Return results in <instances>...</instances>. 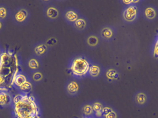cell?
<instances>
[{"mask_svg": "<svg viewBox=\"0 0 158 118\" xmlns=\"http://www.w3.org/2000/svg\"><path fill=\"white\" fill-rule=\"evenodd\" d=\"M1 54V48H0V54Z\"/></svg>", "mask_w": 158, "mask_h": 118, "instance_id": "cell-33", "label": "cell"}, {"mask_svg": "<svg viewBox=\"0 0 158 118\" xmlns=\"http://www.w3.org/2000/svg\"><path fill=\"white\" fill-rule=\"evenodd\" d=\"M93 110L94 112V117L103 118V109L105 105L98 100L92 102Z\"/></svg>", "mask_w": 158, "mask_h": 118, "instance_id": "cell-19", "label": "cell"}, {"mask_svg": "<svg viewBox=\"0 0 158 118\" xmlns=\"http://www.w3.org/2000/svg\"><path fill=\"white\" fill-rule=\"evenodd\" d=\"M118 34V31L114 26L109 24L103 25L100 27L99 35L102 42L110 43L114 40Z\"/></svg>", "mask_w": 158, "mask_h": 118, "instance_id": "cell-6", "label": "cell"}, {"mask_svg": "<svg viewBox=\"0 0 158 118\" xmlns=\"http://www.w3.org/2000/svg\"><path fill=\"white\" fill-rule=\"evenodd\" d=\"M150 95L145 90L136 91L133 96V102L135 106L138 108H143L146 107L150 101Z\"/></svg>", "mask_w": 158, "mask_h": 118, "instance_id": "cell-7", "label": "cell"}, {"mask_svg": "<svg viewBox=\"0 0 158 118\" xmlns=\"http://www.w3.org/2000/svg\"><path fill=\"white\" fill-rule=\"evenodd\" d=\"M103 118H117L120 117L119 112L112 107L106 106L103 109Z\"/></svg>", "mask_w": 158, "mask_h": 118, "instance_id": "cell-20", "label": "cell"}, {"mask_svg": "<svg viewBox=\"0 0 158 118\" xmlns=\"http://www.w3.org/2000/svg\"><path fill=\"white\" fill-rule=\"evenodd\" d=\"M103 75L105 80L110 83H117L121 79L120 71L113 67H108L104 69Z\"/></svg>", "mask_w": 158, "mask_h": 118, "instance_id": "cell-9", "label": "cell"}, {"mask_svg": "<svg viewBox=\"0 0 158 118\" xmlns=\"http://www.w3.org/2000/svg\"><path fill=\"white\" fill-rule=\"evenodd\" d=\"M88 18L84 15L82 14L80 18L73 24L72 27L73 29L78 33L85 32L89 26Z\"/></svg>", "mask_w": 158, "mask_h": 118, "instance_id": "cell-14", "label": "cell"}, {"mask_svg": "<svg viewBox=\"0 0 158 118\" xmlns=\"http://www.w3.org/2000/svg\"><path fill=\"white\" fill-rule=\"evenodd\" d=\"M139 0H120L122 3L125 6L130 5L133 4H136Z\"/></svg>", "mask_w": 158, "mask_h": 118, "instance_id": "cell-27", "label": "cell"}, {"mask_svg": "<svg viewBox=\"0 0 158 118\" xmlns=\"http://www.w3.org/2000/svg\"><path fill=\"white\" fill-rule=\"evenodd\" d=\"M55 1L57 2H66L67 0H55Z\"/></svg>", "mask_w": 158, "mask_h": 118, "instance_id": "cell-32", "label": "cell"}, {"mask_svg": "<svg viewBox=\"0 0 158 118\" xmlns=\"http://www.w3.org/2000/svg\"><path fill=\"white\" fill-rule=\"evenodd\" d=\"M24 96L25 95H18L16 96L13 100L14 104H16L19 103L20 101H22V99L24 98Z\"/></svg>", "mask_w": 158, "mask_h": 118, "instance_id": "cell-28", "label": "cell"}, {"mask_svg": "<svg viewBox=\"0 0 158 118\" xmlns=\"http://www.w3.org/2000/svg\"><path fill=\"white\" fill-rule=\"evenodd\" d=\"M81 114L84 118L94 117V112L93 110L92 102H86L81 107Z\"/></svg>", "mask_w": 158, "mask_h": 118, "instance_id": "cell-17", "label": "cell"}, {"mask_svg": "<svg viewBox=\"0 0 158 118\" xmlns=\"http://www.w3.org/2000/svg\"><path fill=\"white\" fill-rule=\"evenodd\" d=\"M32 50L34 56L40 59L45 57L51 51L44 41L34 43L32 46Z\"/></svg>", "mask_w": 158, "mask_h": 118, "instance_id": "cell-12", "label": "cell"}, {"mask_svg": "<svg viewBox=\"0 0 158 118\" xmlns=\"http://www.w3.org/2000/svg\"><path fill=\"white\" fill-rule=\"evenodd\" d=\"M140 13V8L136 4L125 6L122 11V19L128 25L134 24L138 20Z\"/></svg>", "mask_w": 158, "mask_h": 118, "instance_id": "cell-3", "label": "cell"}, {"mask_svg": "<svg viewBox=\"0 0 158 118\" xmlns=\"http://www.w3.org/2000/svg\"><path fill=\"white\" fill-rule=\"evenodd\" d=\"M91 62L82 55L74 57L69 65V70L72 75L76 78H83L88 74Z\"/></svg>", "mask_w": 158, "mask_h": 118, "instance_id": "cell-2", "label": "cell"}, {"mask_svg": "<svg viewBox=\"0 0 158 118\" xmlns=\"http://www.w3.org/2000/svg\"><path fill=\"white\" fill-rule=\"evenodd\" d=\"M12 21L15 25L23 26L28 23L31 17L30 10L25 6H19L11 12Z\"/></svg>", "mask_w": 158, "mask_h": 118, "instance_id": "cell-4", "label": "cell"}, {"mask_svg": "<svg viewBox=\"0 0 158 118\" xmlns=\"http://www.w3.org/2000/svg\"><path fill=\"white\" fill-rule=\"evenodd\" d=\"M40 2L44 5L46 6L50 4L53 3L55 0H39Z\"/></svg>", "mask_w": 158, "mask_h": 118, "instance_id": "cell-29", "label": "cell"}, {"mask_svg": "<svg viewBox=\"0 0 158 118\" xmlns=\"http://www.w3.org/2000/svg\"><path fill=\"white\" fill-rule=\"evenodd\" d=\"M12 101V97L7 89L0 88V106H8L11 104Z\"/></svg>", "mask_w": 158, "mask_h": 118, "instance_id": "cell-18", "label": "cell"}, {"mask_svg": "<svg viewBox=\"0 0 158 118\" xmlns=\"http://www.w3.org/2000/svg\"><path fill=\"white\" fill-rule=\"evenodd\" d=\"M44 42L50 48V50H51L57 45L58 41L57 38L52 36V37H48Z\"/></svg>", "mask_w": 158, "mask_h": 118, "instance_id": "cell-23", "label": "cell"}, {"mask_svg": "<svg viewBox=\"0 0 158 118\" xmlns=\"http://www.w3.org/2000/svg\"><path fill=\"white\" fill-rule=\"evenodd\" d=\"M19 89L23 92L27 93L29 92L32 89V84L28 81L27 80L21 86H19Z\"/></svg>", "mask_w": 158, "mask_h": 118, "instance_id": "cell-24", "label": "cell"}, {"mask_svg": "<svg viewBox=\"0 0 158 118\" xmlns=\"http://www.w3.org/2000/svg\"><path fill=\"white\" fill-rule=\"evenodd\" d=\"M153 52L155 55L158 56V33L156 37L153 45Z\"/></svg>", "mask_w": 158, "mask_h": 118, "instance_id": "cell-26", "label": "cell"}, {"mask_svg": "<svg viewBox=\"0 0 158 118\" xmlns=\"http://www.w3.org/2000/svg\"><path fill=\"white\" fill-rule=\"evenodd\" d=\"M3 21L0 20V32L3 30L4 26V23Z\"/></svg>", "mask_w": 158, "mask_h": 118, "instance_id": "cell-31", "label": "cell"}, {"mask_svg": "<svg viewBox=\"0 0 158 118\" xmlns=\"http://www.w3.org/2000/svg\"><path fill=\"white\" fill-rule=\"evenodd\" d=\"M15 112L18 117L31 118L39 117L40 110L33 96H24L22 101L15 105Z\"/></svg>", "mask_w": 158, "mask_h": 118, "instance_id": "cell-1", "label": "cell"}, {"mask_svg": "<svg viewBox=\"0 0 158 118\" xmlns=\"http://www.w3.org/2000/svg\"><path fill=\"white\" fill-rule=\"evenodd\" d=\"M104 70L100 64L92 62L90 64L87 75L93 79H97L103 75Z\"/></svg>", "mask_w": 158, "mask_h": 118, "instance_id": "cell-15", "label": "cell"}, {"mask_svg": "<svg viewBox=\"0 0 158 118\" xmlns=\"http://www.w3.org/2000/svg\"><path fill=\"white\" fill-rule=\"evenodd\" d=\"M142 14L146 21L155 22L158 19V8L154 5H147L143 7Z\"/></svg>", "mask_w": 158, "mask_h": 118, "instance_id": "cell-10", "label": "cell"}, {"mask_svg": "<svg viewBox=\"0 0 158 118\" xmlns=\"http://www.w3.org/2000/svg\"><path fill=\"white\" fill-rule=\"evenodd\" d=\"M62 9L59 6L52 3L44 6L43 15L45 19L50 22L58 21L62 16Z\"/></svg>", "mask_w": 158, "mask_h": 118, "instance_id": "cell-5", "label": "cell"}, {"mask_svg": "<svg viewBox=\"0 0 158 118\" xmlns=\"http://www.w3.org/2000/svg\"><path fill=\"white\" fill-rule=\"evenodd\" d=\"M6 82V79L4 77L0 75V85H3Z\"/></svg>", "mask_w": 158, "mask_h": 118, "instance_id": "cell-30", "label": "cell"}, {"mask_svg": "<svg viewBox=\"0 0 158 118\" xmlns=\"http://www.w3.org/2000/svg\"><path fill=\"white\" fill-rule=\"evenodd\" d=\"M27 81V78L25 75L22 74H18V73L15 77V79H14L13 83H14L16 86L19 87L24 83L26 82Z\"/></svg>", "mask_w": 158, "mask_h": 118, "instance_id": "cell-22", "label": "cell"}, {"mask_svg": "<svg viewBox=\"0 0 158 118\" xmlns=\"http://www.w3.org/2000/svg\"><path fill=\"white\" fill-rule=\"evenodd\" d=\"M102 42L99 35L97 33H89L85 37V44L90 50H95L98 49Z\"/></svg>", "mask_w": 158, "mask_h": 118, "instance_id": "cell-11", "label": "cell"}, {"mask_svg": "<svg viewBox=\"0 0 158 118\" xmlns=\"http://www.w3.org/2000/svg\"><path fill=\"white\" fill-rule=\"evenodd\" d=\"M11 14L10 7L5 4H0V20L5 22Z\"/></svg>", "mask_w": 158, "mask_h": 118, "instance_id": "cell-21", "label": "cell"}, {"mask_svg": "<svg viewBox=\"0 0 158 118\" xmlns=\"http://www.w3.org/2000/svg\"><path fill=\"white\" fill-rule=\"evenodd\" d=\"M32 78L34 81L39 82L42 80L43 79V75L41 72H40V71H35V72H33Z\"/></svg>", "mask_w": 158, "mask_h": 118, "instance_id": "cell-25", "label": "cell"}, {"mask_svg": "<svg viewBox=\"0 0 158 118\" xmlns=\"http://www.w3.org/2000/svg\"><path fill=\"white\" fill-rule=\"evenodd\" d=\"M81 15L79 9L72 7L66 8L62 13V17L65 22L71 26L73 25Z\"/></svg>", "mask_w": 158, "mask_h": 118, "instance_id": "cell-8", "label": "cell"}, {"mask_svg": "<svg viewBox=\"0 0 158 118\" xmlns=\"http://www.w3.org/2000/svg\"><path fill=\"white\" fill-rule=\"evenodd\" d=\"M40 59L34 55L28 59L27 66L31 71L33 72L39 71L42 68V63Z\"/></svg>", "mask_w": 158, "mask_h": 118, "instance_id": "cell-16", "label": "cell"}, {"mask_svg": "<svg viewBox=\"0 0 158 118\" xmlns=\"http://www.w3.org/2000/svg\"><path fill=\"white\" fill-rule=\"evenodd\" d=\"M66 92L70 96H76L81 92V86L77 80L75 79H70L67 81L65 86Z\"/></svg>", "mask_w": 158, "mask_h": 118, "instance_id": "cell-13", "label": "cell"}]
</instances>
